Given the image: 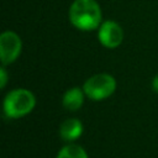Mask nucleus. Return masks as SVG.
Segmentation results:
<instances>
[{
	"mask_svg": "<svg viewBox=\"0 0 158 158\" xmlns=\"http://www.w3.org/2000/svg\"><path fill=\"white\" fill-rule=\"evenodd\" d=\"M72 25L81 31H91L101 22V10L95 0H75L69 9Z\"/></svg>",
	"mask_w": 158,
	"mask_h": 158,
	"instance_id": "1",
	"label": "nucleus"
},
{
	"mask_svg": "<svg viewBox=\"0 0 158 158\" xmlns=\"http://www.w3.org/2000/svg\"><path fill=\"white\" fill-rule=\"evenodd\" d=\"M36 105L35 95L27 89H14L4 99V112L10 118H19L30 114Z\"/></svg>",
	"mask_w": 158,
	"mask_h": 158,
	"instance_id": "2",
	"label": "nucleus"
},
{
	"mask_svg": "<svg viewBox=\"0 0 158 158\" xmlns=\"http://www.w3.org/2000/svg\"><path fill=\"white\" fill-rule=\"evenodd\" d=\"M83 90L85 95L94 101L105 100L116 90V80L107 73L95 74L85 80Z\"/></svg>",
	"mask_w": 158,
	"mask_h": 158,
	"instance_id": "3",
	"label": "nucleus"
},
{
	"mask_svg": "<svg viewBox=\"0 0 158 158\" xmlns=\"http://www.w3.org/2000/svg\"><path fill=\"white\" fill-rule=\"evenodd\" d=\"M22 42L14 31H5L0 36V58L2 65L14 63L21 53Z\"/></svg>",
	"mask_w": 158,
	"mask_h": 158,
	"instance_id": "4",
	"label": "nucleus"
},
{
	"mask_svg": "<svg viewBox=\"0 0 158 158\" xmlns=\"http://www.w3.org/2000/svg\"><path fill=\"white\" fill-rule=\"evenodd\" d=\"M98 38L104 47L116 48L121 44L123 40V31L117 22L109 20L100 25Z\"/></svg>",
	"mask_w": 158,
	"mask_h": 158,
	"instance_id": "5",
	"label": "nucleus"
},
{
	"mask_svg": "<svg viewBox=\"0 0 158 158\" xmlns=\"http://www.w3.org/2000/svg\"><path fill=\"white\" fill-rule=\"evenodd\" d=\"M83 133V123L78 118H67L59 126V135L64 141L73 142Z\"/></svg>",
	"mask_w": 158,
	"mask_h": 158,
	"instance_id": "6",
	"label": "nucleus"
},
{
	"mask_svg": "<svg viewBox=\"0 0 158 158\" xmlns=\"http://www.w3.org/2000/svg\"><path fill=\"white\" fill-rule=\"evenodd\" d=\"M84 96H86V95L83 89H80L78 86H73L64 93L63 99H62V105L65 110L77 111L81 107V105L84 102Z\"/></svg>",
	"mask_w": 158,
	"mask_h": 158,
	"instance_id": "7",
	"label": "nucleus"
},
{
	"mask_svg": "<svg viewBox=\"0 0 158 158\" xmlns=\"http://www.w3.org/2000/svg\"><path fill=\"white\" fill-rule=\"evenodd\" d=\"M56 158H89L86 151L78 144H67L57 154Z\"/></svg>",
	"mask_w": 158,
	"mask_h": 158,
	"instance_id": "8",
	"label": "nucleus"
},
{
	"mask_svg": "<svg viewBox=\"0 0 158 158\" xmlns=\"http://www.w3.org/2000/svg\"><path fill=\"white\" fill-rule=\"evenodd\" d=\"M6 83H7V72L5 69V65H2L0 68V86H1V89H4L6 86Z\"/></svg>",
	"mask_w": 158,
	"mask_h": 158,
	"instance_id": "9",
	"label": "nucleus"
},
{
	"mask_svg": "<svg viewBox=\"0 0 158 158\" xmlns=\"http://www.w3.org/2000/svg\"><path fill=\"white\" fill-rule=\"evenodd\" d=\"M152 89L156 91V93H158V74L153 78V80H152Z\"/></svg>",
	"mask_w": 158,
	"mask_h": 158,
	"instance_id": "10",
	"label": "nucleus"
}]
</instances>
